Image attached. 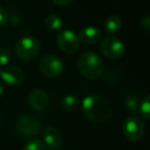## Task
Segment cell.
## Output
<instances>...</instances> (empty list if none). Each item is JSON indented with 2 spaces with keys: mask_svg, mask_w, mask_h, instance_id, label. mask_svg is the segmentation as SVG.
<instances>
[{
  "mask_svg": "<svg viewBox=\"0 0 150 150\" xmlns=\"http://www.w3.org/2000/svg\"><path fill=\"white\" fill-rule=\"evenodd\" d=\"M82 111L86 119L91 122H103L109 120L111 106L107 99L100 95H89L82 102Z\"/></svg>",
  "mask_w": 150,
  "mask_h": 150,
  "instance_id": "1",
  "label": "cell"
},
{
  "mask_svg": "<svg viewBox=\"0 0 150 150\" xmlns=\"http://www.w3.org/2000/svg\"><path fill=\"white\" fill-rule=\"evenodd\" d=\"M78 69L82 76L90 80L99 78L104 71V63L101 57L93 51H86L78 59Z\"/></svg>",
  "mask_w": 150,
  "mask_h": 150,
  "instance_id": "2",
  "label": "cell"
},
{
  "mask_svg": "<svg viewBox=\"0 0 150 150\" xmlns=\"http://www.w3.org/2000/svg\"><path fill=\"white\" fill-rule=\"evenodd\" d=\"M14 128L20 136L24 138H35L42 132V124L33 115H21L16 117Z\"/></svg>",
  "mask_w": 150,
  "mask_h": 150,
  "instance_id": "3",
  "label": "cell"
},
{
  "mask_svg": "<svg viewBox=\"0 0 150 150\" xmlns=\"http://www.w3.org/2000/svg\"><path fill=\"white\" fill-rule=\"evenodd\" d=\"M16 54L23 60H31L38 55L40 51V43L33 36H25L18 40L16 44Z\"/></svg>",
  "mask_w": 150,
  "mask_h": 150,
  "instance_id": "4",
  "label": "cell"
},
{
  "mask_svg": "<svg viewBox=\"0 0 150 150\" xmlns=\"http://www.w3.org/2000/svg\"><path fill=\"white\" fill-rule=\"evenodd\" d=\"M100 51L108 59H120L125 54V45L117 36L109 35L103 38L100 43Z\"/></svg>",
  "mask_w": 150,
  "mask_h": 150,
  "instance_id": "5",
  "label": "cell"
},
{
  "mask_svg": "<svg viewBox=\"0 0 150 150\" xmlns=\"http://www.w3.org/2000/svg\"><path fill=\"white\" fill-rule=\"evenodd\" d=\"M122 131L130 141L136 142L139 141L145 133V125L144 122L137 115H130L124 122L122 125Z\"/></svg>",
  "mask_w": 150,
  "mask_h": 150,
  "instance_id": "6",
  "label": "cell"
},
{
  "mask_svg": "<svg viewBox=\"0 0 150 150\" xmlns=\"http://www.w3.org/2000/svg\"><path fill=\"white\" fill-rule=\"evenodd\" d=\"M39 69L45 77L57 78L63 71V63L54 54H46L40 60Z\"/></svg>",
  "mask_w": 150,
  "mask_h": 150,
  "instance_id": "7",
  "label": "cell"
},
{
  "mask_svg": "<svg viewBox=\"0 0 150 150\" xmlns=\"http://www.w3.org/2000/svg\"><path fill=\"white\" fill-rule=\"evenodd\" d=\"M56 43L61 51L73 54L80 48V40L71 30H62L56 37Z\"/></svg>",
  "mask_w": 150,
  "mask_h": 150,
  "instance_id": "8",
  "label": "cell"
},
{
  "mask_svg": "<svg viewBox=\"0 0 150 150\" xmlns=\"http://www.w3.org/2000/svg\"><path fill=\"white\" fill-rule=\"evenodd\" d=\"M29 105L33 110L37 112H46L50 108V97L42 89L32 90L28 97Z\"/></svg>",
  "mask_w": 150,
  "mask_h": 150,
  "instance_id": "9",
  "label": "cell"
},
{
  "mask_svg": "<svg viewBox=\"0 0 150 150\" xmlns=\"http://www.w3.org/2000/svg\"><path fill=\"white\" fill-rule=\"evenodd\" d=\"M2 81L9 86H18L24 82L25 73L21 67L16 65H6L3 69H1Z\"/></svg>",
  "mask_w": 150,
  "mask_h": 150,
  "instance_id": "10",
  "label": "cell"
},
{
  "mask_svg": "<svg viewBox=\"0 0 150 150\" xmlns=\"http://www.w3.org/2000/svg\"><path fill=\"white\" fill-rule=\"evenodd\" d=\"M43 138L48 150H56L61 144L60 133L52 127H46L44 129Z\"/></svg>",
  "mask_w": 150,
  "mask_h": 150,
  "instance_id": "11",
  "label": "cell"
},
{
  "mask_svg": "<svg viewBox=\"0 0 150 150\" xmlns=\"http://www.w3.org/2000/svg\"><path fill=\"white\" fill-rule=\"evenodd\" d=\"M101 36H102L101 31L98 28L93 26L85 27V28L82 29L81 32H80V38H81V40L84 43L89 44V45L97 43L101 39Z\"/></svg>",
  "mask_w": 150,
  "mask_h": 150,
  "instance_id": "12",
  "label": "cell"
},
{
  "mask_svg": "<svg viewBox=\"0 0 150 150\" xmlns=\"http://www.w3.org/2000/svg\"><path fill=\"white\" fill-rule=\"evenodd\" d=\"M140 99H139L137 93L133 92V91L127 93L126 97H125V106L132 113V115H136L140 110Z\"/></svg>",
  "mask_w": 150,
  "mask_h": 150,
  "instance_id": "13",
  "label": "cell"
},
{
  "mask_svg": "<svg viewBox=\"0 0 150 150\" xmlns=\"http://www.w3.org/2000/svg\"><path fill=\"white\" fill-rule=\"evenodd\" d=\"M122 29V18L119 16H109L104 23V30L109 34H115Z\"/></svg>",
  "mask_w": 150,
  "mask_h": 150,
  "instance_id": "14",
  "label": "cell"
},
{
  "mask_svg": "<svg viewBox=\"0 0 150 150\" xmlns=\"http://www.w3.org/2000/svg\"><path fill=\"white\" fill-rule=\"evenodd\" d=\"M78 105H79V100L75 95L67 94L61 100V106L64 110L67 111H74L77 109Z\"/></svg>",
  "mask_w": 150,
  "mask_h": 150,
  "instance_id": "15",
  "label": "cell"
},
{
  "mask_svg": "<svg viewBox=\"0 0 150 150\" xmlns=\"http://www.w3.org/2000/svg\"><path fill=\"white\" fill-rule=\"evenodd\" d=\"M45 25L49 30L51 31H57L62 27V21L58 16L56 14H49L45 18Z\"/></svg>",
  "mask_w": 150,
  "mask_h": 150,
  "instance_id": "16",
  "label": "cell"
},
{
  "mask_svg": "<svg viewBox=\"0 0 150 150\" xmlns=\"http://www.w3.org/2000/svg\"><path fill=\"white\" fill-rule=\"evenodd\" d=\"M141 115L147 120H150V94L147 95L140 103V110Z\"/></svg>",
  "mask_w": 150,
  "mask_h": 150,
  "instance_id": "17",
  "label": "cell"
},
{
  "mask_svg": "<svg viewBox=\"0 0 150 150\" xmlns=\"http://www.w3.org/2000/svg\"><path fill=\"white\" fill-rule=\"evenodd\" d=\"M23 150H45V146L42 141L38 139H31L25 144Z\"/></svg>",
  "mask_w": 150,
  "mask_h": 150,
  "instance_id": "18",
  "label": "cell"
},
{
  "mask_svg": "<svg viewBox=\"0 0 150 150\" xmlns=\"http://www.w3.org/2000/svg\"><path fill=\"white\" fill-rule=\"evenodd\" d=\"M11 59V54L7 49H0V65H6Z\"/></svg>",
  "mask_w": 150,
  "mask_h": 150,
  "instance_id": "19",
  "label": "cell"
},
{
  "mask_svg": "<svg viewBox=\"0 0 150 150\" xmlns=\"http://www.w3.org/2000/svg\"><path fill=\"white\" fill-rule=\"evenodd\" d=\"M8 21H9V14H8L7 10L2 6H0V25L5 26L8 24Z\"/></svg>",
  "mask_w": 150,
  "mask_h": 150,
  "instance_id": "20",
  "label": "cell"
},
{
  "mask_svg": "<svg viewBox=\"0 0 150 150\" xmlns=\"http://www.w3.org/2000/svg\"><path fill=\"white\" fill-rule=\"evenodd\" d=\"M141 26L143 29H145L147 32L150 33V16L146 14V16L141 18Z\"/></svg>",
  "mask_w": 150,
  "mask_h": 150,
  "instance_id": "21",
  "label": "cell"
},
{
  "mask_svg": "<svg viewBox=\"0 0 150 150\" xmlns=\"http://www.w3.org/2000/svg\"><path fill=\"white\" fill-rule=\"evenodd\" d=\"M55 4L57 5H60V6H63V5H67V4L71 3L74 0H52Z\"/></svg>",
  "mask_w": 150,
  "mask_h": 150,
  "instance_id": "22",
  "label": "cell"
},
{
  "mask_svg": "<svg viewBox=\"0 0 150 150\" xmlns=\"http://www.w3.org/2000/svg\"><path fill=\"white\" fill-rule=\"evenodd\" d=\"M3 92H4V86H3V83L0 81V98H1L2 95H3Z\"/></svg>",
  "mask_w": 150,
  "mask_h": 150,
  "instance_id": "23",
  "label": "cell"
},
{
  "mask_svg": "<svg viewBox=\"0 0 150 150\" xmlns=\"http://www.w3.org/2000/svg\"><path fill=\"white\" fill-rule=\"evenodd\" d=\"M0 75H1V69H0Z\"/></svg>",
  "mask_w": 150,
  "mask_h": 150,
  "instance_id": "24",
  "label": "cell"
}]
</instances>
